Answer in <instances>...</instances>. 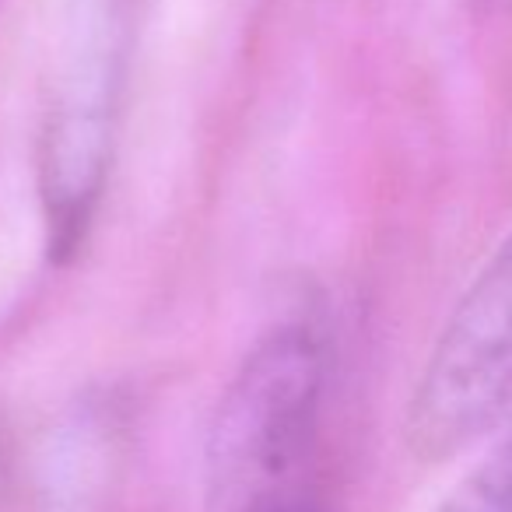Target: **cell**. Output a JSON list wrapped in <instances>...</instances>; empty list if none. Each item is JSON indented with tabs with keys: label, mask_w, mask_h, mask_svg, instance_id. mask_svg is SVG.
<instances>
[{
	"label": "cell",
	"mask_w": 512,
	"mask_h": 512,
	"mask_svg": "<svg viewBox=\"0 0 512 512\" xmlns=\"http://www.w3.org/2000/svg\"><path fill=\"white\" fill-rule=\"evenodd\" d=\"M327 344L306 323L256 341L204 446V512H334L323 470Z\"/></svg>",
	"instance_id": "cell-1"
},
{
	"label": "cell",
	"mask_w": 512,
	"mask_h": 512,
	"mask_svg": "<svg viewBox=\"0 0 512 512\" xmlns=\"http://www.w3.org/2000/svg\"><path fill=\"white\" fill-rule=\"evenodd\" d=\"M512 421V235L470 281L428 351L404 414L407 453L446 463Z\"/></svg>",
	"instance_id": "cell-2"
},
{
	"label": "cell",
	"mask_w": 512,
	"mask_h": 512,
	"mask_svg": "<svg viewBox=\"0 0 512 512\" xmlns=\"http://www.w3.org/2000/svg\"><path fill=\"white\" fill-rule=\"evenodd\" d=\"M113 158V71L88 67L50 109L43 134V214L53 260L81 249Z\"/></svg>",
	"instance_id": "cell-3"
},
{
	"label": "cell",
	"mask_w": 512,
	"mask_h": 512,
	"mask_svg": "<svg viewBox=\"0 0 512 512\" xmlns=\"http://www.w3.org/2000/svg\"><path fill=\"white\" fill-rule=\"evenodd\" d=\"M432 512H512V432L502 435Z\"/></svg>",
	"instance_id": "cell-4"
}]
</instances>
